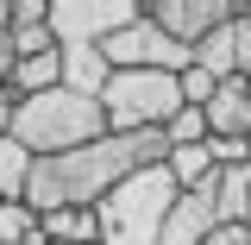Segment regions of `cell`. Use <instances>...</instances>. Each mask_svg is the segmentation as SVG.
I'll return each mask as SVG.
<instances>
[{"label":"cell","instance_id":"1","mask_svg":"<svg viewBox=\"0 0 251 245\" xmlns=\"http://www.w3.org/2000/svg\"><path fill=\"white\" fill-rule=\"evenodd\" d=\"M13 138L25 145L31 157H69L107 138V113L94 94H75V88H44V94H25L19 113H13Z\"/></svg>","mask_w":251,"mask_h":245},{"label":"cell","instance_id":"2","mask_svg":"<svg viewBox=\"0 0 251 245\" xmlns=\"http://www.w3.org/2000/svg\"><path fill=\"white\" fill-rule=\"evenodd\" d=\"M176 176H170V163H151V170H138L132 183H120L94 214H100V245H157L163 239V220L176 208Z\"/></svg>","mask_w":251,"mask_h":245},{"label":"cell","instance_id":"3","mask_svg":"<svg viewBox=\"0 0 251 245\" xmlns=\"http://www.w3.org/2000/svg\"><path fill=\"white\" fill-rule=\"evenodd\" d=\"M107 132H163L182 113V82L163 69H113V82L100 88Z\"/></svg>","mask_w":251,"mask_h":245},{"label":"cell","instance_id":"4","mask_svg":"<svg viewBox=\"0 0 251 245\" xmlns=\"http://www.w3.org/2000/svg\"><path fill=\"white\" fill-rule=\"evenodd\" d=\"M145 13V0H50V31L57 44H113L132 19Z\"/></svg>","mask_w":251,"mask_h":245},{"label":"cell","instance_id":"5","mask_svg":"<svg viewBox=\"0 0 251 245\" xmlns=\"http://www.w3.org/2000/svg\"><path fill=\"white\" fill-rule=\"evenodd\" d=\"M107 63H113V69H163V76H182L188 63H195V51H188V44H176L157 19H145V13H138V19H132V26L107 44Z\"/></svg>","mask_w":251,"mask_h":245},{"label":"cell","instance_id":"6","mask_svg":"<svg viewBox=\"0 0 251 245\" xmlns=\"http://www.w3.org/2000/svg\"><path fill=\"white\" fill-rule=\"evenodd\" d=\"M145 19H157L176 44L195 51L201 38H214L220 26L239 19V0H145Z\"/></svg>","mask_w":251,"mask_h":245},{"label":"cell","instance_id":"7","mask_svg":"<svg viewBox=\"0 0 251 245\" xmlns=\"http://www.w3.org/2000/svg\"><path fill=\"white\" fill-rule=\"evenodd\" d=\"M214 226H226V220H220V189L214 183L182 189L176 208H170V220H163V239H157V245H201Z\"/></svg>","mask_w":251,"mask_h":245},{"label":"cell","instance_id":"8","mask_svg":"<svg viewBox=\"0 0 251 245\" xmlns=\"http://www.w3.org/2000/svg\"><path fill=\"white\" fill-rule=\"evenodd\" d=\"M201 113H207V132L214 138H251V82L245 76L239 82H220Z\"/></svg>","mask_w":251,"mask_h":245},{"label":"cell","instance_id":"9","mask_svg":"<svg viewBox=\"0 0 251 245\" xmlns=\"http://www.w3.org/2000/svg\"><path fill=\"white\" fill-rule=\"evenodd\" d=\"M57 51H63V88L94 94V101H100V88L113 82V63H107V51H100V44H57Z\"/></svg>","mask_w":251,"mask_h":245},{"label":"cell","instance_id":"10","mask_svg":"<svg viewBox=\"0 0 251 245\" xmlns=\"http://www.w3.org/2000/svg\"><path fill=\"white\" fill-rule=\"evenodd\" d=\"M44 245H100V214L94 208H57V214H44Z\"/></svg>","mask_w":251,"mask_h":245},{"label":"cell","instance_id":"11","mask_svg":"<svg viewBox=\"0 0 251 245\" xmlns=\"http://www.w3.org/2000/svg\"><path fill=\"white\" fill-rule=\"evenodd\" d=\"M31 170H38V157H31L13 132H6V138H0V201H25Z\"/></svg>","mask_w":251,"mask_h":245},{"label":"cell","instance_id":"12","mask_svg":"<svg viewBox=\"0 0 251 245\" xmlns=\"http://www.w3.org/2000/svg\"><path fill=\"white\" fill-rule=\"evenodd\" d=\"M195 63H201L214 82H239V31L220 26L214 38H201V44H195Z\"/></svg>","mask_w":251,"mask_h":245},{"label":"cell","instance_id":"13","mask_svg":"<svg viewBox=\"0 0 251 245\" xmlns=\"http://www.w3.org/2000/svg\"><path fill=\"white\" fill-rule=\"evenodd\" d=\"M44 88H63V51H44V57H19L13 63V94H44Z\"/></svg>","mask_w":251,"mask_h":245},{"label":"cell","instance_id":"14","mask_svg":"<svg viewBox=\"0 0 251 245\" xmlns=\"http://www.w3.org/2000/svg\"><path fill=\"white\" fill-rule=\"evenodd\" d=\"M163 163H170L176 189H201V183H214V176H220V163H214V151H207V145H176Z\"/></svg>","mask_w":251,"mask_h":245},{"label":"cell","instance_id":"15","mask_svg":"<svg viewBox=\"0 0 251 245\" xmlns=\"http://www.w3.org/2000/svg\"><path fill=\"white\" fill-rule=\"evenodd\" d=\"M214 189H220V220L245 226V208H251V163H232V170H220V176H214Z\"/></svg>","mask_w":251,"mask_h":245},{"label":"cell","instance_id":"16","mask_svg":"<svg viewBox=\"0 0 251 245\" xmlns=\"http://www.w3.org/2000/svg\"><path fill=\"white\" fill-rule=\"evenodd\" d=\"M13 51H19V57H44V51H57L50 19H13Z\"/></svg>","mask_w":251,"mask_h":245},{"label":"cell","instance_id":"17","mask_svg":"<svg viewBox=\"0 0 251 245\" xmlns=\"http://www.w3.org/2000/svg\"><path fill=\"white\" fill-rule=\"evenodd\" d=\"M163 138H170V151H176V145H207L214 132H207V113H201V107H182L176 120L163 126Z\"/></svg>","mask_w":251,"mask_h":245},{"label":"cell","instance_id":"18","mask_svg":"<svg viewBox=\"0 0 251 245\" xmlns=\"http://www.w3.org/2000/svg\"><path fill=\"white\" fill-rule=\"evenodd\" d=\"M176 82H182V107H207V101H214V88H220V82L201 69V63H188Z\"/></svg>","mask_w":251,"mask_h":245},{"label":"cell","instance_id":"19","mask_svg":"<svg viewBox=\"0 0 251 245\" xmlns=\"http://www.w3.org/2000/svg\"><path fill=\"white\" fill-rule=\"evenodd\" d=\"M232 31H239V76L251 82V0H239V19H232Z\"/></svg>","mask_w":251,"mask_h":245},{"label":"cell","instance_id":"20","mask_svg":"<svg viewBox=\"0 0 251 245\" xmlns=\"http://www.w3.org/2000/svg\"><path fill=\"white\" fill-rule=\"evenodd\" d=\"M201 245H251V233H245V226H232V220H226V226H214V233H207Z\"/></svg>","mask_w":251,"mask_h":245},{"label":"cell","instance_id":"21","mask_svg":"<svg viewBox=\"0 0 251 245\" xmlns=\"http://www.w3.org/2000/svg\"><path fill=\"white\" fill-rule=\"evenodd\" d=\"M245 233H251V208H245Z\"/></svg>","mask_w":251,"mask_h":245}]
</instances>
